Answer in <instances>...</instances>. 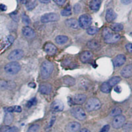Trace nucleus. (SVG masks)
<instances>
[{"instance_id":"nucleus-1","label":"nucleus","mask_w":132,"mask_h":132,"mask_svg":"<svg viewBox=\"0 0 132 132\" xmlns=\"http://www.w3.org/2000/svg\"><path fill=\"white\" fill-rule=\"evenodd\" d=\"M102 36L104 37V42L106 44L115 43L120 39V35L119 34L114 32L111 29L107 27L104 29Z\"/></svg>"},{"instance_id":"nucleus-2","label":"nucleus","mask_w":132,"mask_h":132,"mask_svg":"<svg viewBox=\"0 0 132 132\" xmlns=\"http://www.w3.org/2000/svg\"><path fill=\"white\" fill-rule=\"evenodd\" d=\"M54 70V65L52 63L49 61H45L42 63L40 67L41 76L43 79L48 78Z\"/></svg>"},{"instance_id":"nucleus-3","label":"nucleus","mask_w":132,"mask_h":132,"mask_svg":"<svg viewBox=\"0 0 132 132\" xmlns=\"http://www.w3.org/2000/svg\"><path fill=\"white\" fill-rule=\"evenodd\" d=\"M101 107V102L97 98H90L85 104V108L88 112L98 110Z\"/></svg>"},{"instance_id":"nucleus-4","label":"nucleus","mask_w":132,"mask_h":132,"mask_svg":"<svg viewBox=\"0 0 132 132\" xmlns=\"http://www.w3.org/2000/svg\"><path fill=\"white\" fill-rule=\"evenodd\" d=\"M21 68V65L18 62H11L5 65L4 69L5 71L9 75H15L19 72Z\"/></svg>"},{"instance_id":"nucleus-5","label":"nucleus","mask_w":132,"mask_h":132,"mask_svg":"<svg viewBox=\"0 0 132 132\" xmlns=\"http://www.w3.org/2000/svg\"><path fill=\"white\" fill-rule=\"evenodd\" d=\"M79 24L82 29H88L92 23L91 16L88 14H84L79 16Z\"/></svg>"},{"instance_id":"nucleus-6","label":"nucleus","mask_w":132,"mask_h":132,"mask_svg":"<svg viewBox=\"0 0 132 132\" xmlns=\"http://www.w3.org/2000/svg\"><path fill=\"white\" fill-rule=\"evenodd\" d=\"M71 114L79 120H84L87 118L85 111L81 107H74L71 110Z\"/></svg>"},{"instance_id":"nucleus-7","label":"nucleus","mask_w":132,"mask_h":132,"mask_svg":"<svg viewBox=\"0 0 132 132\" xmlns=\"http://www.w3.org/2000/svg\"><path fill=\"white\" fill-rule=\"evenodd\" d=\"M60 19V16L55 13H46L41 16V21L43 23H48L50 22H55Z\"/></svg>"},{"instance_id":"nucleus-8","label":"nucleus","mask_w":132,"mask_h":132,"mask_svg":"<svg viewBox=\"0 0 132 132\" xmlns=\"http://www.w3.org/2000/svg\"><path fill=\"white\" fill-rule=\"evenodd\" d=\"M24 56V52L22 50L16 49L13 50L8 56V60L12 62H16L17 60H21Z\"/></svg>"},{"instance_id":"nucleus-9","label":"nucleus","mask_w":132,"mask_h":132,"mask_svg":"<svg viewBox=\"0 0 132 132\" xmlns=\"http://www.w3.org/2000/svg\"><path fill=\"white\" fill-rule=\"evenodd\" d=\"M126 122V117L124 116L120 115L116 116L112 121V126L115 129H119V128L123 127Z\"/></svg>"},{"instance_id":"nucleus-10","label":"nucleus","mask_w":132,"mask_h":132,"mask_svg":"<svg viewBox=\"0 0 132 132\" xmlns=\"http://www.w3.org/2000/svg\"><path fill=\"white\" fill-rule=\"evenodd\" d=\"M86 99H87V96L85 95H84V94H77V95H75V96L71 98V102L74 104L80 105V104H82L85 102Z\"/></svg>"},{"instance_id":"nucleus-11","label":"nucleus","mask_w":132,"mask_h":132,"mask_svg":"<svg viewBox=\"0 0 132 132\" xmlns=\"http://www.w3.org/2000/svg\"><path fill=\"white\" fill-rule=\"evenodd\" d=\"M51 110L53 112H57L62 111L64 108V104L63 102L60 100H56L52 103Z\"/></svg>"},{"instance_id":"nucleus-12","label":"nucleus","mask_w":132,"mask_h":132,"mask_svg":"<svg viewBox=\"0 0 132 132\" xmlns=\"http://www.w3.org/2000/svg\"><path fill=\"white\" fill-rule=\"evenodd\" d=\"M52 90V85L48 82H43L41 83L39 86L40 93L43 95H49L50 94Z\"/></svg>"},{"instance_id":"nucleus-13","label":"nucleus","mask_w":132,"mask_h":132,"mask_svg":"<svg viewBox=\"0 0 132 132\" xmlns=\"http://www.w3.org/2000/svg\"><path fill=\"white\" fill-rule=\"evenodd\" d=\"M44 50L48 55L52 56V55L56 54V53L57 52V47L52 43H46L44 46Z\"/></svg>"},{"instance_id":"nucleus-14","label":"nucleus","mask_w":132,"mask_h":132,"mask_svg":"<svg viewBox=\"0 0 132 132\" xmlns=\"http://www.w3.org/2000/svg\"><path fill=\"white\" fill-rule=\"evenodd\" d=\"M81 129V124L77 122H69L66 126V131L68 132H77Z\"/></svg>"},{"instance_id":"nucleus-15","label":"nucleus","mask_w":132,"mask_h":132,"mask_svg":"<svg viewBox=\"0 0 132 132\" xmlns=\"http://www.w3.org/2000/svg\"><path fill=\"white\" fill-rule=\"evenodd\" d=\"M126 61V57L123 54H119L113 60V63L115 67H120L124 64Z\"/></svg>"},{"instance_id":"nucleus-16","label":"nucleus","mask_w":132,"mask_h":132,"mask_svg":"<svg viewBox=\"0 0 132 132\" xmlns=\"http://www.w3.org/2000/svg\"><path fill=\"white\" fill-rule=\"evenodd\" d=\"M22 32H23V35L26 38H32L36 35L35 30H33L32 28H30V27H28V26L23 27V30H22Z\"/></svg>"},{"instance_id":"nucleus-17","label":"nucleus","mask_w":132,"mask_h":132,"mask_svg":"<svg viewBox=\"0 0 132 132\" xmlns=\"http://www.w3.org/2000/svg\"><path fill=\"white\" fill-rule=\"evenodd\" d=\"M121 75L125 78H129L132 75V65L129 64L125 66L121 71Z\"/></svg>"},{"instance_id":"nucleus-18","label":"nucleus","mask_w":132,"mask_h":132,"mask_svg":"<svg viewBox=\"0 0 132 132\" xmlns=\"http://www.w3.org/2000/svg\"><path fill=\"white\" fill-rule=\"evenodd\" d=\"M93 58V53L90 51H85L81 53L80 60L82 63H87Z\"/></svg>"},{"instance_id":"nucleus-19","label":"nucleus","mask_w":132,"mask_h":132,"mask_svg":"<svg viewBox=\"0 0 132 132\" xmlns=\"http://www.w3.org/2000/svg\"><path fill=\"white\" fill-rule=\"evenodd\" d=\"M117 16V15L114 12V11L112 9H108L106 11V20L108 21V23L112 22Z\"/></svg>"},{"instance_id":"nucleus-20","label":"nucleus","mask_w":132,"mask_h":132,"mask_svg":"<svg viewBox=\"0 0 132 132\" xmlns=\"http://www.w3.org/2000/svg\"><path fill=\"white\" fill-rule=\"evenodd\" d=\"M65 24L68 27L73 29H78L79 27V22L75 19H69L66 20Z\"/></svg>"},{"instance_id":"nucleus-21","label":"nucleus","mask_w":132,"mask_h":132,"mask_svg":"<svg viewBox=\"0 0 132 132\" xmlns=\"http://www.w3.org/2000/svg\"><path fill=\"white\" fill-rule=\"evenodd\" d=\"M0 132H19V129L15 126L11 127V126L5 125L1 127Z\"/></svg>"},{"instance_id":"nucleus-22","label":"nucleus","mask_w":132,"mask_h":132,"mask_svg":"<svg viewBox=\"0 0 132 132\" xmlns=\"http://www.w3.org/2000/svg\"><path fill=\"white\" fill-rule=\"evenodd\" d=\"M101 0H92L90 2L89 6H90V9L93 11H98L101 7Z\"/></svg>"},{"instance_id":"nucleus-23","label":"nucleus","mask_w":132,"mask_h":132,"mask_svg":"<svg viewBox=\"0 0 132 132\" xmlns=\"http://www.w3.org/2000/svg\"><path fill=\"white\" fill-rule=\"evenodd\" d=\"M63 83L65 84L66 85L68 86H73L75 84V79L74 78H73L72 77L70 76H65L63 78Z\"/></svg>"},{"instance_id":"nucleus-24","label":"nucleus","mask_w":132,"mask_h":132,"mask_svg":"<svg viewBox=\"0 0 132 132\" xmlns=\"http://www.w3.org/2000/svg\"><path fill=\"white\" fill-rule=\"evenodd\" d=\"M14 116L13 115L12 113L11 112H7L5 115L4 118V123H5V125L7 126H9L11 123H12L13 121Z\"/></svg>"},{"instance_id":"nucleus-25","label":"nucleus","mask_w":132,"mask_h":132,"mask_svg":"<svg viewBox=\"0 0 132 132\" xmlns=\"http://www.w3.org/2000/svg\"><path fill=\"white\" fill-rule=\"evenodd\" d=\"M101 90L104 93H109L112 90V87L108 82H104L101 86Z\"/></svg>"},{"instance_id":"nucleus-26","label":"nucleus","mask_w":132,"mask_h":132,"mask_svg":"<svg viewBox=\"0 0 132 132\" xmlns=\"http://www.w3.org/2000/svg\"><path fill=\"white\" fill-rule=\"evenodd\" d=\"M11 87V82L4 80H0V90L10 89Z\"/></svg>"},{"instance_id":"nucleus-27","label":"nucleus","mask_w":132,"mask_h":132,"mask_svg":"<svg viewBox=\"0 0 132 132\" xmlns=\"http://www.w3.org/2000/svg\"><path fill=\"white\" fill-rule=\"evenodd\" d=\"M68 41V37L64 35H59L56 38V42L59 44H64Z\"/></svg>"},{"instance_id":"nucleus-28","label":"nucleus","mask_w":132,"mask_h":132,"mask_svg":"<svg viewBox=\"0 0 132 132\" xmlns=\"http://www.w3.org/2000/svg\"><path fill=\"white\" fill-rule=\"evenodd\" d=\"M121 81V78H120L119 76H115L112 77L111 79H110L109 81H108V83L110 84V85L112 87H114V86L116 85L117 84H118L119 82Z\"/></svg>"},{"instance_id":"nucleus-29","label":"nucleus","mask_w":132,"mask_h":132,"mask_svg":"<svg viewBox=\"0 0 132 132\" xmlns=\"http://www.w3.org/2000/svg\"><path fill=\"white\" fill-rule=\"evenodd\" d=\"M100 46V44H99L98 42L96 40H90L87 42V47L89 48L90 49L93 50H96L97 48H99Z\"/></svg>"},{"instance_id":"nucleus-30","label":"nucleus","mask_w":132,"mask_h":132,"mask_svg":"<svg viewBox=\"0 0 132 132\" xmlns=\"http://www.w3.org/2000/svg\"><path fill=\"white\" fill-rule=\"evenodd\" d=\"M110 29L113 30V31L119 32L121 31L122 29H123V24H120V23H113L110 26Z\"/></svg>"},{"instance_id":"nucleus-31","label":"nucleus","mask_w":132,"mask_h":132,"mask_svg":"<svg viewBox=\"0 0 132 132\" xmlns=\"http://www.w3.org/2000/svg\"><path fill=\"white\" fill-rule=\"evenodd\" d=\"M6 111L7 112L12 113L13 112H15L19 113L21 112V111H22V108L19 106H11L7 108Z\"/></svg>"},{"instance_id":"nucleus-32","label":"nucleus","mask_w":132,"mask_h":132,"mask_svg":"<svg viewBox=\"0 0 132 132\" xmlns=\"http://www.w3.org/2000/svg\"><path fill=\"white\" fill-rule=\"evenodd\" d=\"M98 28L95 27H89L88 29H87V32L89 35H94L96 33L98 32Z\"/></svg>"},{"instance_id":"nucleus-33","label":"nucleus","mask_w":132,"mask_h":132,"mask_svg":"<svg viewBox=\"0 0 132 132\" xmlns=\"http://www.w3.org/2000/svg\"><path fill=\"white\" fill-rule=\"evenodd\" d=\"M122 109L119 107H116L114 108V109L112 110L111 113H110V115L112 116H114V117H116V116H120L122 114Z\"/></svg>"},{"instance_id":"nucleus-34","label":"nucleus","mask_w":132,"mask_h":132,"mask_svg":"<svg viewBox=\"0 0 132 132\" xmlns=\"http://www.w3.org/2000/svg\"><path fill=\"white\" fill-rule=\"evenodd\" d=\"M61 14H62V16H69V15L71 14V7L68 6V7H66L65 9H64L63 10H62V12H61Z\"/></svg>"},{"instance_id":"nucleus-35","label":"nucleus","mask_w":132,"mask_h":132,"mask_svg":"<svg viewBox=\"0 0 132 132\" xmlns=\"http://www.w3.org/2000/svg\"><path fill=\"white\" fill-rule=\"evenodd\" d=\"M123 130L124 132H130L132 130V123L130 122L124 123L123 126Z\"/></svg>"},{"instance_id":"nucleus-36","label":"nucleus","mask_w":132,"mask_h":132,"mask_svg":"<svg viewBox=\"0 0 132 132\" xmlns=\"http://www.w3.org/2000/svg\"><path fill=\"white\" fill-rule=\"evenodd\" d=\"M22 20H23V22L24 24L26 25H29L30 24V20L29 19V17L27 16L26 14H23V16H22Z\"/></svg>"},{"instance_id":"nucleus-37","label":"nucleus","mask_w":132,"mask_h":132,"mask_svg":"<svg viewBox=\"0 0 132 132\" xmlns=\"http://www.w3.org/2000/svg\"><path fill=\"white\" fill-rule=\"evenodd\" d=\"M36 102H37V100H36V98H32V99H30V101H29L27 102V106L28 107V108H30V107H32V106L35 105L36 104Z\"/></svg>"},{"instance_id":"nucleus-38","label":"nucleus","mask_w":132,"mask_h":132,"mask_svg":"<svg viewBox=\"0 0 132 132\" xmlns=\"http://www.w3.org/2000/svg\"><path fill=\"white\" fill-rule=\"evenodd\" d=\"M40 126L38 124H34L32 125L30 128H29V132H36L38 131V130L39 129Z\"/></svg>"},{"instance_id":"nucleus-39","label":"nucleus","mask_w":132,"mask_h":132,"mask_svg":"<svg viewBox=\"0 0 132 132\" xmlns=\"http://www.w3.org/2000/svg\"><path fill=\"white\" fill-rule=\"evenodd\" d=\"M36 3H33V2H29V3H27V8L29 9V10H32V9L35 8V7L36 6Z\"/></svg>"},{"instance_id":"nucleus-40","label":"nucleus","mask_w":132,"mask_h":132,"mask_svg":"<svg viewBox=\"0 0 132 132\" xmlns=\"http://www.w3.org/2000/svg\"><path fill=\"white\" fill-rule=\"evenodd\" d=\"M110 130V126L109 125H105L103 128L101 129V130L99 132H108Z\"/></svg>"},{"instance_id":"nucleus-41","label":"nucleus","mask_w":132,"mask_h":132,"mask_svg":"<svg viewBox=\"0 0 132 132\" xmlns=\"http://www.w3.org/2000/svg\"><path fill=\"white\" fill-rule=\"evenodd\" d=\"M53 1L58 5H63L66 2V0H53Z\"/></svg>"},{"instance_id":"nucleus-42","label":"nucleus","mask_w":132,"mask_h":132,"mask_svg":"<svg viewBox=\"0 0 132 132\" xmlns=\"http://www.w3.org/2000/svg\"><path fill=\"white\" fill-rule=\"evenodd\" d=\"M126 48L127 50V51L129 52V53H132V44H127L126 45Z\"/></svg>"},{"instance_id":"nucleus-43","label":"nucleus","mask_w":132,"mask_h":132,"mask_svg":"<svg viewBox=\"0 0 132 132\" xmlns=\"http://www.w3.org/2000/svg\"><path fill=\"white\" fill-rule=\"evenodd\" d=\"M80 9H81V6H80L79 4L75 5V7H74V10H75V13H78L80 11Z\"/></svg>"},{"instance_id":"nucleus-44","label":"nucleus","mask_w":132,"mask_h":132,"mask_svg":"<svg viewBox=\"0 0 132 132\" xmlns=\"http://www.w3.org/2000/svg\"><path fill=\"white\" fill-rule=\"evenodd\" d=\"M114 91H115L116 93H121V91H122V88H121L120 86H116V87H115V88H114Z\"/></svg>"},{"instance_id":"nucleus-45","label":"nucleus","mask_w":132,"mask_h":132,"mask_svg":"<svg viewBox=\"0 0 132 132\" xmlns=\"http://www.w3.org/2000/svg\"><path fill=\"white\" fill-rule=\"evenodd\" d=\"M120 1H121V3H123V5H128L132 2V0H120Z\"/></svg>"},{"instance_id":"nucleus-46","label":"nucleus","mask_w":132,"mask_h":132,"mask_svg":"<svg viewBox=\"0 0 132 132\" xmlns=\"http://www.w3.org/2000/svg\"><path fill=\"white\" fill-rule=\"evenodd\" d=\"M0 9L2 11H5L7 9V7L5 5L1 4L0 5Z\"/></svg>"},{"instance_id":"nucleus-47","label":"nucleus","mask_w":132,"mask_h":132,"mask_svg":"<svg viewBox=\"0 0 132 132\" xmlns=\"http://www.w3.org/2000/svg\"><path fill=\"white\" fill-rule=\"evenodd\" d=\"M79 132H90V130H89L87 128H83V129H81V130H79Z\"/></svg>"},{"instance_id":"nucleus-48","label":"nucleus","mask_w":132,"mask_h":132,"mask_svg":"<svg viewBox=\"0 0 132 132\" xmlns=\"http://www.w3.org/2000/svg\"><path fill=\"white\" fill-rule=\"evenodd\" d=\"M29 86L32 87V88H35L36 87V84H35V82H30L29 84Z\"/></svg>"},{"instance_id":"nucleus-49","label":"nucleus","mask_w":132,"mask_h":132,"mask_svg":"<svg viewBox=\"0 0 132 132\" xmlns=\"http://www.w3.org/2000/svg\"><path fill=\"white\" fill-rule=\"evenodd\" d=\"M39 2H40L41 3H50V0H39Z\"/></svg>"},{"instance_id":"nucleus-50","label":"nucleus","mask_w":132,"mask_h":132,"mask_svg":"<svg viewBox=\"0 0 132 132\" xmlns=\"http://www.w3.org/2000/svg\"><path fill=\"white\" fill-rule=\"evenodd\" d=\"M19 2H23V0H18Z\"/></svg>"}]
</instances>
